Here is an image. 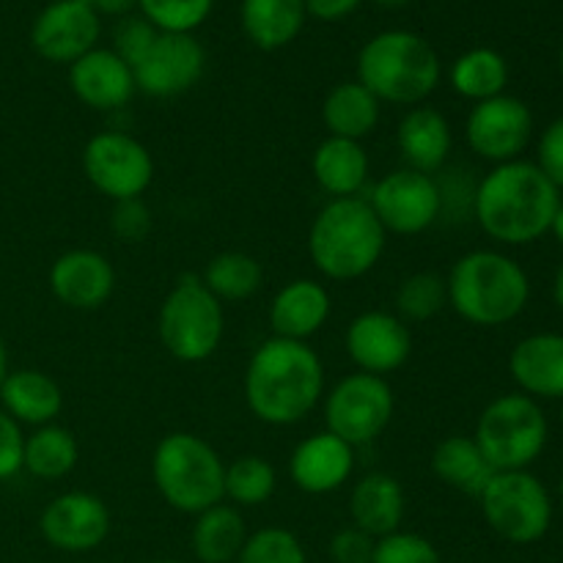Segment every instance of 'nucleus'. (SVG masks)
Returning a JSON list of instances; mask_svg holds the SVG:
<instances>
[{
  "instance_id": "7c9ffc66",
  "label": "nucleus",
  "mask_w": 563,
  "mask_h": 563,
  "mask_svg": "<svg viewBox=\"0 0 563 563\" xmlns=\"http://www.w3.org/2000/svg\"><path fill=\"white\" fill-rule=\"evenodd\" d=\"M451 88L473 104L506 93L509 86V64L493 47H473L451 64Z\"/></svg>"
},
{
  "instance_id": "c9c22d12",
  "label": "nucleus",
  "mask_w": 563,
  "mask_h": 563,
  "mask_svg": "<svg viewBox=\"0 0 563 563\" xmlns=\"http://www.w3.org/2000/svg\"><path fill=\"white\" fill-rule=\"evenodd\" d=\"M137 9L159 33H192L212 14L214 0H137Z\"/></svg>"
},
{
  "instance_id": "864d4df0",
  "label": "nucleus",
  "mask_w": 563,
  "mask_h": 563,
  "mask_svg": "<svg viewBox=\"0 0 563 563\" xmlns=\"http://www.w3.org/2000/svg\"><path fill=\"white\" fill-rule=\"evenodd\" d=\"M561 498H563V476H561Z\"/></svg>"
},
{
  "instance_id": "a211bd4d",
  "label": "nucleus",
  "mask_w": 563,
  "mask_h": 563,
  "mask_svg": "<svg viewBox=\"0 0 563 563\" xmlns=\"http://www.w3.org/2000/svg\"><path fill=\"white\" fill-rule=\"evenodd\" d=\"M49 291L71 311H97L113 297L115 269L104 253L75 247L60 253L49 267Z\"/></svg>"
},
{
  "instance_id": "f3484780",
  "label": "nucleus",
  "mask_w": 563,
  "mask_h": 563,
  "mask_svg": "<svg viewBox=\"0 0 563 563\" xmlns=\"http://www.w3.org/2000/svg\"><path fill=\"white\" fill-rule=\"evenodd\" d=\"M350 361L363 374L388 377L399 372L412 352V335L407 322L390 311H363L350 322L344 335Z\"/></svg>"
},
{
  "instance_id": "bb28decb",
  "label": "nucleus",
  "mask_w": 563,
  "mask_h": 563,
  "mask_svg": "<svg viewBox=\"0 0 563 563\" xmlns=\"http://www.w3.org/2000/svg\"><path fill=\"white\" fill-rule=\"evenodd\" d=\"M432 471L445 487L456 489L462 495L478 498L484 493L495 471L476 445V440L465 438V434H451V438L440 440L432 451Z\"/></svg>"
},
{
  "instance_id": "79ce46f5",
  "label": "nucleus",
  "mask_w": 563,
  "mask_h": 563,
  "mask_svg": "<svg viewBox=\"0 0 563 563\" xmlns=\"http://www.w3.org/2000/svg\"><path fill=\"white\" fill-rule=\"evenodd\" d=\"M22 451H25V434L20 423L0 407V482L14 478L22 471Z\"/></svg>"
},
{
  "instance_id": "393cba45",
  "label": "nucleus",
  "mask_w": 563,
  "mask_h": 563,
  "mask_svg": "<svg viewBox=\"0 0 563 563\" xmlns=\"http://www.w3.org/2000/svg\"><path fill=\"white\" fill-rule=\"evenodd\" d=\"M350 517L372 539L390 537L405 520V489L388 473H368L352 487Z\"/></svg>"
},
{
  "instance_id": "a19ab883",
  "label": "nucleus",
  "mask_w": 563,
  "mask_h": 563,
  "mask_svg": "<svg viewBox=\"0 0 563 563\" xmlns=\"http://www.w3.org/2000/svg\"><path fill=\"white\" fill-rule=\"evenodd\" d=\"M377 539L363 533L361 528L350 526L341 528L333 539H330V559L333 563H372Z\"/></svg>"
},
{
  "instance_id": "09e8293b",
  "label": "nucleus",
  "mask_w": 563,
  "mask_h": 563,
  "mask_svg": "<svg viewBox=\"0 0 563 563\" xmlns=\"http://www.w3.org/2000/svg\"><path fill=\"white\" fill-rule=\"evenodd\" d=\"M5 374H9V352H5V341L0 335V385H3Z\"/></svg>"
},
{
  "instance_id": "2f4dec72",
  "label": "nucleus",
  "mask_w": 563,
  "mask_h": 563,
  "mask_svg": "<svg viewBox=\"0 0 563 563\" xmlns=\"http://www.w3.org/2000/svg\"><path fill=\"white\" fill-rule=\"evenodd\" d=\"M80 460V445L77 438L66 427L47 423L38 427L31 438H25V451H22V471L42 482H58L69 476Z\"/></svg>"
},
{
  "instance_id": "6ab92c4d",
  "label": "nucleus",
  "mask_w": 563,
  "mask_h": 563,
  "mask_svg": "<svg viewBox=\"0 0 563 563\" xmlns=\"http://www.w3.org/2000/svg\"><path fill=\"white\" fill-rule=\"evenodd\" d=\"M355 471V449L324 432L311 434L289 456V476L308 495H330L344 487Z\"/></svg>"
},
{
  "instance_id": "f8f14e48",
  "label": "nucleus",
  "mask_w": 563,
  "mask_h": 563,
  "mask_svg": "<svg viewBox=\"0 0 563 563\" xmlns=\"http://www.w3.org/2000/svg\"><path fill=\"white\" fill-rule=\"evenodd\" d=\"M368 207L388 234L416 236L440 220V192L434 176L399 168L383 176L366 196Z\"/></svg>"
},
{
  "instance_id": "6e6552de",
  "label": "nucleus",
  "mask_w": 563,
  "mask_h": 563,
  "mask_svg": "<svg viewBox=\"0 0 563 563\" xmlns=\"http://www.w3.org/2000/svg\"><path fill=\"white\" fill-rule=\"evenodd\" d=\"M548 418L537 399L506 394L489 401L476 421V445L495 471H528L548 445Z\"/></svg>"
},
{
  "instance_id": "1a4fd4ad",
  "label": "nucleus",
  "mask_w": 563,
  "mask_h": 563,
  "mask_svg": "<svg viewBox=\"0 0 563 563\" xmlns=\"http://www.w3.org/2000/svg\"><path fill=\"white\" fill-rule=\"evenodd\" d=\"M487 526L511 544H533L550 531L553 500L528 471H500L478 495Z\"/></svg>"
},
{
  "instance_id": "c85d7f7f",
  "label": "nucleus",
  "mask_w": 563,
  "mask_h": 563,
  "mask_svg": "<svg viewBox=\"0 0 563 563\" xmlns=\"http://www.w3.org/2000/svg\"><path fill=\"white\" fill-rule=\"evenodd\" d=\"M242 31L258 49H280L300 36L306 0H242Z\"/></svg>"
},
{
  "instance_id": "20e7f679",
  "label": "nucleus",
  "mask_w": 563,
  "mask_h": 563,
  "mask_svg": "<svg viewBox=\"0 0 563 563\" xmlns=\"http://www.w3.org/2000/svg\"><path fill=\"white\" fill-rule=\"evenodd\" d=\"M449 306L476 328H500L526 311L531 300L528 273L498 251H471L451 267Z\"/></svg>"
},
{
  "instance_id": "3c124183",
  "label": "nucleus",
  "mask_w": 563,
  "mask_h": 563,
  "mask_svg": "<svg viewBox=\"0 0 563 563\" xmlns=\"http://www.w3.org/2000/svg\"><path fill=\"white\" fill-rule=\"evenodd\" d=\"M154 563H181V561H154Z\"/></svg>"
},
{
  "instance_id": "ea45409f",
  "label": "nucleus",
  "mask_w": 563,
  "mask_h": 563,
  "mask_svg": "<svg viewBox=\"0 0 563 563\" xmlns=\"http://www.w3.org/2000/svg\"><path fill=\"white\" fill-rule=\"evenodd\" d=\"M110 229L121 242H141L152 231V209L143 203V198L130 201H115L110 212Z\"/></svg>"
},
{
  "instance_id": "aec40b11",
  "label": "nucleus",
  "mask_w": 563,
  "mask_h": 563,
  "mask_svg": "<svg viewBox=\"0 0 563 563\" xmlns=\"http://www.w3.org/2000/svg\"><path fill=\"white\" fill-rule=\"evenodd\" d=\"M69 86L86 108L99 113L124 108L137 93L130 66L113 49L104 47H93L69 66Z\"/></svg>"
},
{
  "instance_id": "5fc2aeb1",
  "label": "nucleus",
  "mask_w": 563,
  "mask_h": 563,
  "mask_svg": "<svg viewBox=\"0 0 563 563\" xmlns=\"http://www.w3.org/2000/svg\"><path fill=\"white\" fill-rule=\"evenodd\" d=\"M561 429H563V407H561Z\"/></svg>"
},
{
  "instance_id": "603ef678",
  "label": "nucleus",
  "mask_w": 563,
  "mask_h": 563,
  "mask_svg": "<svg viewBox=\"0 0 563 563\" xmlns=\"http://www.w3.org/2000/svg\"><path fill=\"white\" fill-rule=\"evenodd\" d=\"M561 71H563V47H561Z\"/></svg>"
},
{
  "instance_id": "8fccbe9b",
  "label": "nucleus",
  "mask_w": 563,
  "mask_h": 563,
  "mask_svg": "<svg viewBox=\"0 0 563 563\" xmlns=\"http://www.w3.org/2000/svg\"><path fill=\"white\" fill-rule=\"evenodd\" d=\"M374 3H379V5H385V9H399V5H405V3H410V0H374Z\"/></svg>"
},
{
  "instance_id": "f257e3e1",
  "label": "nucleus",
  "mask_w": 563,
  "mask_h": 563,
  "mask_svg": "<svg viewBox=\"0 0 563 563\" xmlns=\"http://www.w3.org/2000/svg\"><path fill=\"white\" fill-rule=\"evenodd\" d=\"M324 396V368L308 341L267 339L245 368L247 410L267 427H295Z\"/></svg>"
},
{
  "instance_id": "423d86ee",
  "label": "nucleus",
  "mask_w": 563,
  "mask_h": 563,
  "mask_svg": "<svg viewBox=\"0 0 563 563\" xmlns=\"http://www.w3.org/2000/svg\"><path fill=\"white\" fill-rule=\"evenodd\" d=\"M152 478L165 504L181 515H201L223 504L225 462L198 434H165L154 449Z\"/></svg>"
},
{
  "instance_id": "f704fd0d",
  "label": "nucleus",
  "mask_w": 563,
  "mask_h": 563,
  "mask_svg": "<svg viewBox=\"0 0 563 563\" xmlns=\"http://www.w3.org/2000/svg\"><path fill=\"white\" fill-rule=\"evenodd\" d=\"M449 306V286L438 273H416L396 289V317L401 322H429Z\"/></svg>"
},
{
  "instance_id": "cd10ccee",
  "label": "nucleus",
  "mask_w": 563,
  "mask_h": 563,
  "mask_svg": "<svg viewBox=\"0 0 563 563\" xmlns=\"http://www.w3.org/2000/svg\"><path fill=\"white\" fill-rule=\"evenodd\" d=\"M379 113H383V102L357 80L330 88L322 104V121L330 135L357 143L377 130Z\"/></svg>"
},
{
  "instance_id": "0eeeda50",
  "label": "nucleus",
  "mask_w": 563,
  "mask_h": 563,
  "mask_svg": "<svg viewBox=\"0 0 563 563\" xmlns=\"http://www.w3.org/2000/svg\"><path fill=\"white\" fill-rule=\"evenodd\" d=\"M165 352L179 363H203L218 352L225 333L223 302L196 275H185L165 295L157 317Z\"/></svg>"
},
{
  "instance_id": "473e14b6",
  "label": "nucleus",
  "mask_w": 563,
  "mask_h": 563,
  "mask_svg": "<svg viewBox=\"0 0 563 563\" xmlns=\"http://www.w3.org/2000/svg\"><path fill=\"white\" fill-rule=\"evenodd\" d=\"M201 280L220 302H242L262 289L264 269L251 253L225 251L209 258Z\"/></svg>"
},
{
  "instance_id": "c03bdc74",
  "label": "nucleus",
  "mask_w": 563,
  "mask_h": 563,
  "mask_svg": "<svg viewBox=\"0 0 563 563\" xmlns=\"http://www.w3.org/2000/svg\"><path fill=\"white\" fill-rule=\"evenodd\" d=\"M361 3L363 0H306V9H308V14L317 16V20L335 22V20H344V16H350Z\"/></svg>"
},
{
  "instance_id": "9d476101",
  "label": "nucleus",
  "mask_w": 563,
  "mask_h": 563,
  "mask_svg": "<svg viewBox=\"0 0 563 563\" xmlns=\"http://www.w3.org/2000/svg\"><path fill=\"white\" fill-rule=\"evenodd\" d=\"M394 390L385 377L374 374H350L324 396L328 432L350 443L352 449L374 443L394 421Z\"/></svg>"
},
{
  "instance_id": "72a5a7b5",
  "label": "nucleus",
  "mask_w": 563,
  "mask_h": 563,
  "mask_svg": "<svg viewBox=\"0 0 563 563\" xmlns=\"http://www.w3.org/2000/svg\"><path fill=\"white\" fill-rule=\"evenodd\" d=\"M275 487H278V473L273 462L264 456L245 454L225 465L223 498H229L234 506H242V509L264 506L275 495Z\"/></svg>"
},
{
  "instance_id": "ddd939ff",
  "label": "nucleus",
  "mask_w": 563,
  "mask_h": 563,
  "mask_svg": "<svg viewBox=\"0 0 563 563\" xmlns=\"http://www.w3.org/2000/svg\"><path fill=\"white\" fill-rule=\"evenodd\" d=\"M471 152L495 165L520 159L533 137V113L522 99L500 93L473 104L465 121Z\"/></svg>"
},
{
  "instance_id": "49530a36",
  "label": "nucleus",
  "mask_w": 563,
  "mask_h": 563,
  "mask_svg": "<svg viewBox=\"0 0 563 563\" xmlns=\"http://www.w3.org/2000/svg\"><path fill=\"white\" fill-rule=\"evenodd\" d=\"M553 297H555V306L563 311V264L559 267V273H555V280H553Z\"/></svg>"
},
{
  "instance_id": "f03ea898",
  "label": "nucleus",
  "mask_w": 563,
  "mask_h": 563,
  "mask_svg": "<svg viewBox=\"0 0 563 563\" xmlns=\"http://www.w3.org/2000/svg\"><path fill=\"white\" fill-rule=\"evenodd\" d=\"M559 203L561 190L537 163L511 159L478 181L473 220L500 245H531L550 231Z\"/></svg>"
},
{
  "instance_id": "412c9836",
  "label": "nucleus",
  "mask_w": 563,
  "mask_h": 563,
  "mask_svg": "<svg viewBox=\"0 0 563 563\" xmlns=\"http://www.w3.org/2000/svg\"><path fill=\"white\" fill-rule=\"evenodd\" d=\"M396 143H399L405 168L438 176L449 163L454 135H451L449 119L440 110L429 108V104H416L401 115Z\"/></svg>"
},
{
  "instance_id": "58836bf2",
  "label": "nucleus",
  "mask_w": 563,
  "mask_h": 563,
  "mask_svg": "<svg viewBox=\"0 0 563 563\" xmlns=\"http://www.w3.org/2000/svg\"><path fill=\"white\" fill-rule=\"evenodd\" d=\"M157 36L159 31L146 20V16L126 14L113 31V53L119 55L130 69H135V64L148 53V47H152Z\"/></svg>"
},
{
  "instance_id": "39448f33",
  "label": "nucleus",
  "mask_w": 563,
  "mask_h": 563,
  "mask_svg": "<svg viewBox=\"0 0 563 563\" xmlns=\"http://www.w3.org/2000/svg\"><path fill=\"white\" fill-rule=\"evenodd\" d=\"M440 75L443 66L432 44L410 31L377 33L357 53V82L379 102L423 104L438 88Z\"/></svg>"
},
{
  "instance_id": "5701e85b",
  "label": "nucleus",
  "mask_w": 563,
  "mask_h": 563,
  "mask_svg": "<svg viewBox=\"0 0 563 563\" xmlns=\"http://www.w3.org/2000/svg\"><path fill=\"white\" fill-rule=\"evenodd\" d=\"M517 388L531 399H563V335H526L509 355Z\"/></svg>"
},
{
  "instance_id": "c756f323",
  "label": "nucleus",
  "mask_w": 563,
  "mask_h": 563,
  "mask_svg": "<svg viewBox=\"0 0 563 563\" xmlns=\"http://www.w3.org/2000/svg\"><path fill=\"white\" fill-rule=\"evenodd\" d=\"M247 528L236 506L218 504L196 515L190 531V548L201 563H234L245 548Z\"/></svg>"
},
{
  "instance_id": "4468645a",
  "label": "nucleus",
  "mask_w": 563,
  "mask_h": 563,
  "mask_svg": "<svg viewBox=\"0 0 563 563\" xmlns=\"http://www.w3.org/2000/svg\"><path fill=\"white\" fill-rule=\"evenodd\" d=\"M207 69V53L192 33H159L135 64L137 91L154 99H174L198 86Z\"/></svg>"
},
{
  "instance_id": "e433bc0d",
  "label": "nucleus",
  "mask_w": 563,
  "mask_h": 563,
  "mask_svg": "<svg viewBox=\"0 0 563 563\" xmlns=\"http://www.w3.org/2000/svg\"><path fill=\"white\" fill-rule=\"evenodd\" d=\"M234 563H308L300 539L286 528H262L245 539Z\"/></svg>"
},
{
  "instance_id": "dca6fc26",
  "label": "nucleus",
  "mask_w": 563,
  "mask_h": 563,
  "mask_svg": "<svg viewBox=\"0 0 563 563\" xmlns=\"http://www.w3.org/2000/svg\"><path fill=\"white\" fill-rule=\"evenodd\" d=\"M38 531L60 553L97 550L110 533V511L93 493H64L44 506Z\"/></svg>"
},
{
  "instance_id": "37998d69",
  "label": "nucleus",
  "mask_w": 563,
  "mask_h": 563,
  "mask_svg": "<svg viewBox=\"0 0 563 563\" xmlns=\"http://www.w3.org/2000/svg\"><path fill=\"white\" fill-rule=\"evenodd\" d=\"M537 165L559 190H563V115L555 119L539 137Z\"/></svg>"
},
{
  "instance_id": "b1692460",
  "label": "nucleus",
  "mask_w": 563,
  "mask_h": 563,
  "mask_svg": "<svg viewBox=\"0 0 563 563\" xmlns=\"http://www.w3.org/2000/svg\"><path fill=\"white\" fill-rule=\"evenodd\" d=\"M0 407L27 427H47L64 410V390L49 374L36 368H16L0 385Z\"/></svg>"
},
{
  "instance_id": "a18cd8bd",
  "label": "nucleus",
  "mask_w": 563,
  "mask_h": 563,
  "mask_svg": "<svg viewBox=\"0 0 563 563\" xmlns=\"http://www.w3.org/2000/svg\"><path fill=\"white\" fill-rule=\"evenodd\" d=\"M82 5H88L91 11H97L99 16H126L137 5V0H80Z\"/></svg>"
},
{
  "instance_id": "de8ad7c7",
  "label": "nucleus",
  "mask_w": 563,
  "mask_h": 563,
  "mask_svg": "<svg viewBox=\"0 0 563 563\" xmlns=\"http://www.w3.org/2000/svg\"><path fill=\"white\" fill-rule=\"evenodd\" d=\"M550 231H553L555 240L563 245V201L559 203V209H555V218H553V225H550Z\"/></svg>"
},
{
  "instance_id": "4c0bfd02",
  "label": "nucleus",
  "mask_w": 563,
  "mask_h": 563,
  "mask_svg": "<svg viewBox=\"0 0 563 563\" xmlns=\"http://www.w3.org/2000/svg\"><path fill=\"white\" fill-rule=\"evenodd\" d=\"M372 563H443L438 548L418 533L396 531L377 539Z\"/></svg>"
},
{
  "instance_id": "4be33fe9",
  "label": "nucleus",
  "mask_w": 563,
  "mask_h": 563,
  "mask_svg": "<svg viewBox=\"0 0 563 563\" xmlns=\"http://www.w3.org/2000/svg\"><path fill=\"white\" fill-rule=\"evenodd\" d=\"M330 311V291L319 280L297 278L280 286L269 302V328L275 339L308 341L324 328Z\"/></svg>"
},
{
  "instance_id": "7ed1b4c3",
  "label": "nucleus",
  "mask_w": 563,
  "mask_h": 563,
  "mask_svg": "<svg viewBox=\"0 0 563 563\" xmlns=\"http://www.w3.org/2000/svg\"><path fill=\"white\" fill-rule=\"evenodd\" d=\"M388 231L363 196L330 198L308 231V256L328 280H357L379 264Z\"/></svg>"
},
{
  "instance_id": "2eb2a0df",
  "label": "nucleus",
  "mask_w": 563,
  "mask_h": 563,
  "mask_svg": "<svg viewBox=\"0 0 563 563\" xmlns=\"http://www.w3.org/2000/svg\"><path fill=\"white\" fill-rule=\"evenodd\" d=\"M99 31L102 22L97 11L82 5L80 0H53L33 20L31 44L49 64L71 66L97 47Z\"/></svg>"
},
{
  "instance_id": "a878e982",
  "label": "nucleus",
  "mask_w": 563,
  "mask_h": 563,
  "mask_svg": "<svg viewBox=\"0 0 563 563\" xmlns=\"http://www.w3.org/2000/svg\"><path fill=\"white\" fill-rule=\"evenodd\" d=\"M368 154L363 143L328 135L311 157V174L330 198H357L368 185Z\"/></svg>"
},
{
  "instance_id": "9b49d317",
  "label": "nucleus",
  "mask_w": 563,
  "mask_h": 563,
  "mask_svg": "<svg viewBox=\"0 0 563 563\" xmlns=\"http://www.w3.org/2000/svg\"><path fill=\"white\" fill-rule=\"evenodd\" d=\"M82 174L110 201L143 198L154 179L152 152L119 130L97 132L82 148Z\"/></svg>"
}]
</instances>
